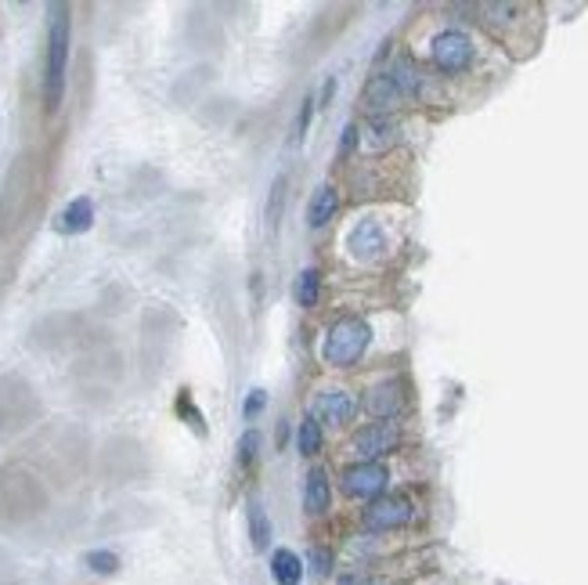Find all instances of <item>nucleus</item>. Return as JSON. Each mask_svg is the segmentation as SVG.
Returning <instances> with one entry per match:
<instances>
[{"label": "nucleus", "instance_id": "f257e3e1", "mask_svg": "<svg viewBox=\"0 0 588 585\" xmlns=\"http://www.w3.org/2000/svg\"><path fill=\"white\" fill-rule=\"evenodd\" d=\"M69 40H73V22L69 8L55 4L51 8V26H47V62H44V102L55 112L65 94V69H69Z\"/></svg>", "mask_w": 588, "mask_h": 585}, {"label": "nucleus", "instance_id": "f03ea898", "mask_svg": "<svg viewBox=\"0 0 588 585\" xmlns=\"http://www.w3.org/2000/svg\"><path fill=\"white\" fill-rule=\"evenodd\" d=\"M368 344H372L368 322H361V318H343V322H336L329 333H325L322 358L332 369H350L354 362H361V354L368 351Z\"/></svg>", "mask_w": 588, "mask_h": 585}, {"label": "nucleus", "instance_id": "7ed1b4c3", "mask_svg": "<svg viewBox=\"0 0 588 585\" xmlns=\"http://www.w3.org/2000/svg\"><path fill=\"white\" fill-rule=\"evenodd\" d=\"M430 62L444 76H466L477 65V40L469 37L466 29H455V26L441 29L430 40Z\"/></svg>", "mask_w": 588, "mask_h": 585}, {"label": "nucleus", "instance_id": "20e7f679", "mask_svg": "<svg viewBox=\"0 0 588 585\" xmlns=\"http://www.w3.org/2000/svg\"><path fill=\"white\" fill-rule=\"evenodd\" d=\"M386 76L397 84V91H401L405 102H423V98H433V76L426 73L423 65H415V58L397 55L394 65L386 69Z\"/></svg>", "mask_w": 588, "mask_h": 585}, {"label": "nucleus", "instance_id": "39448f33", "mask_svg": "<svg viewBox=\"0 0 588 585\" xmlns=\"http://www.w3.org/2000/svg\"><path fill=\"white\" fill-rule=\"evenodd\" d=\"M397 441H401V430H397V423H368L365 430H358L354 434V441H350V452L358 455L361 463H376L379 455L394 452Z\"/></svg>", "mask_w": 588, "mask_h": 585}, {"label": "nucleus", "instance_id": "423d86ee", "mask_svg": "<svg viewBox=\"0 0 588 585\" xmlns=\"http://www.w3.org/2000/svg\"><path fill=\"white\" fill-rule=\"evenodd\" d=\"M386 484H390V470L383 463H358L343 474V492L354 495V499H383Z\"/></svg>", "mask_w": 588, "mask_h": 585}, {"label": "nucleus", "instance_id": "0eeeda50", "mask_svg": "<svg viewBox=\"0 0 588 585\" xmlns=\"http://www.w3.org/2000/svg\"><path fill=\"white\" fill-rule=\"evenodd\" d=\"M412 517H415L412 499H405V495H383V499L368 502L365 528H372V531H394V528H405Z\"/></svg>", "mask_w": 588, "mask_h": 585}, {"label": "nucleus", "instance_id": "6e6552de", "mask_svg": "<svg viewBox=\"0 0 588 585\" xmlns=\"http://www.w3.org/2000/svg\"><path fill=\"white\" fill-rule=\"evenodd\" d=\"M354 416H358V398H354L350 390H343V387L322 390V394H318V401H314V419H318V423L343 427V423H350Z\"/></svg>", "mask_w": 588, "mask_h": 585}, {"label": "nucleus", "instance_id": "1a4fd4ad", "mask_svg": "<svg viewBox=\"0 0 588 585\" xmlns=\"http://www.w3.org/2000/svg\"><path fill=\"white\" fill-rule=\"evenodd\" d=\"M368 412L376 419H383V423H390L394 416H401V409H405V390H401V383H379V387L368 390L365 398Z\"/></svg>", "mask_w": 588, "mask_h": 585}, {"label": "nucleus", "instance_id": "9d476101", "mask_svg": "<svg viewBox=\"0 0 588 585\" xmlns=\"http://www.w3.org/2000/svg\"><path fill=\"white\" fill-rule=\"evenodd\" d=\"M401 102H405V98H401L397 84H394V80H390L386 73H379V76H372V80H368V87H365V105H368L372 112H376V116H390V112H394Z\"/></svg>", "mask_w": 588, "mask_h": 585}, {"label": "nucleus", "instance_id": "9b49d317", "mask_svg": "<svg viewBox=\"0 0 588 585\" xmlns=\"http://www.w3.org/2000/svg\"><path fill=\"white\" fill-rule=\"evenodd\" d=\"M329 502H332L329 474H325L322 466H314L304 477V510L311 513V517H322V513L329 510Z\"/></svg>", "mask_w": 588, "mask_h": 585}, {"label": "nucleus", "instance_id": "f8f14e48", "mask_svg": "<svg viewBox=\"0 0 588 585\" xmlns=\"http://www.w3.org/2000/svg\"><path fill=\"white\" fill-rule=\"evenodd\" d=\"M91 224H94V203L87 199V195H80V199H73V203L62 210V217H58V232L83 235Z\"/></svg>", "mask_w": 588, "mask_h": 585}, {"label": "nucleus", "instance_id": "ddd939ff", "mask_svg": "<svg viewBox=\"0 0 588 585\" xmlns=\"http://www.w3.org/2000/svg\"><path fill=\"white\" fill-rule=\"evenodd\" d=\"M336 210H340V192H336V185H322L314 192L311 206H307V224L311 228H325L336 217Z\"/></svg>", "mask_w": 588, "mask_h": 585}, {"label": "nucleus", "instance_id": "4468645a", "mask_svg": "<svg viewBox=\"0 0 588 585\" xmlns=\"http://www.w3.org/2000/svg\"><path fill=\"white\" fill-rule=\"evenodd\" d=\"M347 250H354V257H376L386 250V239L372 221H361L347 239Z\"/></svg>", "mask_w": 588, "mask_h": 585}, {"label": "nucleus", "instance_id": "2eb2a0df", "mask_svg": "<svg viewBox=\"0 0 588 585\" xmlns=\"http://www.w3.org/2000/svg\"><path fill=\"white\" fill-rule=\"evenodd\" d=\"M271 575H275L278 585H296L304 578V560L296 557L293 549H278L271 557Z\"/></svg>", "mask_w": 588, "mask_h": 585}, {"label": "nucleus", "instance_id": "dca6fc26", "mask_svg": "<svg viewBox=\"0 0 588 585\" xmlns=\"http://www.w3.org/2000/svg\"><path fill=\"white\" fill-rule=\"evenodd\" d=\"M318 297H322V271L318 268H307L296 275L293 282V300L300 307H314L318 304Z\"/></svg>", "mask_w": 588, "mask_h": 585}, {"label": "nucleus", "instance_id": "f3484780", "mask_svg": "<svg viewBox=\"0 0 588 585\" xmlns=\"http://www.w3.org/2000/svg\"><path fill=\"white\" fill-rule=\"evenodd\" d=\"M249 539H253V549H260V553L271 546V520H267L260 502H249Z\"/></svg>", "mask_w": 588, "mask_h": 585}, {"label": "nucleus", "instance_id": "a211bd4d", "mask_svg": "<svg viewBox=\"0 0 588 585\" xmlns=\"http://www.w3.org/2000/svg\"><path fill=\"white\" fill-rule=\"evenodd\" d=\"M296 448L304 455H318L322 452V423L314 416H307L304 423H300V430H296Z\"/></svg>", "mask_w": 588, "mask_h": 585}, {"label": "nucleus", "instance_id": "6ab92c4d", "mask_svg": "<svg viewBox=\"0 0 588 585\" xmlns=\"http://www.w3.org/2000/svg\"><path fill=\"white\" fill-rule=\"evenodd\" d=\"M83 564L91 567L94 575H116V571H120V557L109 553V549H94V553H87Z\"/></svg>", "mask_w": 588, "mask_h": 585}, {"label": "nucleus", "instance_id": "aec40b11", "mask_svg": "<svg viewBox=\"0 0 588 585\" xmlns=\"http://www.w3.org/2000/svg\"><path fill=\"white\" fill-rule=\"evenodd\" d=\"M177 412H181V416H188V419H192L195 434H206V427H203V416H199V409H195V405H192V398H188V390H181V398H177Z\"/></svg>", "mask_w": 588, "mask_h": 585}, {"label": "nucleus", "instance_id": "412c9836", "mask_svg": "<svg viewBox=\"0 0 588 585\" xmlns=\"http://www.w3.org/2000/svg\"><path fill=\"white\" fill-rule=\"evenodd\" d=\"M311 116H314V98H304V105H300V116H296V127H293V141L300 145L307 134V127H311Z\"/></svg>", "mask_w": 588, "mask_h": 585}, {"label": "nucleus", "instance_id": "4be33fe9", "mask_svg": "<svg viewBox=\"0 0 588 585\" xmlns=\"http://www.w3.org/2000/svg\"><path fill=\"white\" fill-rule=\"evenodd\" d=\"M282 199H285V177H278L271 185V203H267V224H275V217H282Z\"/></svg>", "mask_w": 588, "mask_h": 585}, {"label": "nucleus", "instance_id": "5701e85b", "mask_svg": "<svg viewBox=\"0 0 588 585\" xmlns=\"http://www.w3.org/2000/svg\"><path fill=\"white\" fill-rule=\"evenodd\" d=\"M257 445H260L257 430L242 434V441H239V463H253V455H257Z\"/></svg>", "mask_w": 588, "mask_h": 585}, {"label": "nucleus", "instance_id": "b1692460", "mask_svg": "<svg viewBox=\"0 0 588 585\" xmlns=\"http://www.w3.org/2000/svg\"><path fill=\"white\" fill-rule=\"evenodd\" d=\"M264 405H267V394L264 390H253V394L246 398V405H242V412H246V419H253V416L264 412Z\"/></svg>", "mask_w": 588, "mask_h": 585}, {"label": "nucleus", "instance_id": "393cba45", "mask_svg": "<svg viewBox=\"0 0 588 585\" xmlns=\"http://www.w3.org/2000/svg\"><path fill=\"white\" fill-rule=\"evenodd\" d=\"M311 560H314V571H318V575H329V571H332V557H329V549H314Z\"/></svg>", "mask_w": 588, "mask_h": 585}]
</instances>
